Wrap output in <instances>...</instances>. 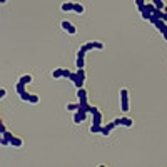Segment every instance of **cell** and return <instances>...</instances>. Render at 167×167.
<instances>
[{
	"label": "cell",
	"mask_w": 167,
	"mask_h": 167,
	"mask_svg": "<svg viewBox=\"0 0 167 167\" xmlns=\"http://www.w3.org/2000/svg\"><path fill=\"white\" fill-rule=\"evenodd\" d=\"M32 82V75H22L20 77V80L17 82V94L20 95V99L22 100H25V102H29V97H30V94L29 92H25V85L27 84H30Z\"/></svg>",
	"instance_id": "6da1fadb"
},
{
	"label": "cell",
	"mask_w": 167,
	"mask_h": 167,
	"mask_svg": "<svg viewBox=\"0 0 167 167\" xmlns=\"http://www.w3.org/2000/svg\"><path fill=\"white\" fill-rule=\"evenodd\" d=\"M120 109L124 112L129 110V92L127 89H120Z\"/></svg>",
	"instance_id": "7a4b0ae2"
},
{
	"label": "cell",
	"mask_w": 167,
	"mask_h": 167,
	"mask_svg": "<svg viewBox=\"0 0 167 167\" xmlns=\"http://www.w3.org/2000/svg\"><path fill=\"white\" fill-rule=\"evenodd\" d=\"M75 74H77V79H75L74 84H75V87L77 89H82L84 87V80H85V72H84V69H79Z\"/></svg>",
	"instance_id": "3957f363"
},
{
	"label": "cell",
	"mask_w": 167,
	"mask_h": 167,
	"mask_svg": "<svg viewBox=\"0 0 167 167\" xmlns=\"http://www.w3.org/2000/svg\"><path fill=\"white\" fill-rule=\"evenodd\" d=\"M62 29H64V30H67L70 35H74V34L77 32V29H75V27H74V25H72L70 22H67V20H64V22H62Z\"/></svg>",
	"instance_id": "277c9868"
},
{
	"label": "cell",
	"mask_w": 167,
	"mask_h": 167,
	"mask_svg": "<svg viewBox=\"0 0 167 167\" xmlns=\"http://www.w3.org/2000/svg\"><path fill=\"white\" fill-rule=\"evenodd\" d=\"M114 127H117V125H115V122H110V124H107V125H104V127H102V132H100V134H102V135H109V134L112 132V129H114Z\"/></svg>",
	"instance_id": "5b68a950"
},
{
	"label": "cell",
	"mask_w": 167,
	"mask_h": 167,
	"mask_svg": "<svg viewBox=\"0 0 167 167\" xmlns=\"http://www.w3.org/2000/svg\"><path fill=\"white\" fill-rule=\"evenodd\" d=\"M22 144H23V142H22V139L15 137V135H13L12 140H10V146H13V147H22Z\"/></svg>",
	"instance_id": "8992f818"
},
{
	"label": "cell",
	"mask_w": 167,
	"mask_h": 167,
	"mask_svg": "<svg viewBox=\"0 0 167 167\" xmlns=\"http://www.w3.org/2000/svg\"><path fill=\"white\" fill-rule=\"evenodd\" d=\"M64 72H65V69H57L52 72V77L54 79H60V77H64Z\"/></svg>",
	"instance_id": "52a82bcc"
},
{
	"label": "cell",
	"mask_w": 167,
	"mask_h": 167,
	"mask_svg": "<svg viewBox=\"0 0 167 167\" xmlns=\"http://www.w3.org/2000/svg\"><path fill=\"white\" fill-rule=\"evenodd\" d=\"M122 125H125V127H132L134 125V120L129 117H122Z\"/></svg>",
	"instance_id": "ba28073f"
},
{
	"label": "cell",
	"mask_w": 167,
	"mask_h": 167,
	"mask_svg": "<svg viewBox=\"0 0 167 167\" xmlns=\"http://www.w3.org/2000/svg\"><path fill=\"white\" fill-rule=\"evenodd\" d=\"M74 10V3H62V12H70Z\"/></svg>",
	"instance_id": "9c48e42d"
},
{
	"label": "cell",
	"mask_w": 167,
	"mask_h": 167,
	"mask_svg": "<svg viewBox=\"0 0 167 167\" xmlns=\"http://www.w3.org/2000/svg\"><path fill=\"white\" fill-rule=\"evenodd\" d=\"M74 12H77V13H84V5H82V3H74Z\"/></svg>",
	"instance_id": "30bf717a"
},
{
	"label": "cell",
	"mask_w": 167,
	"mask_h": 167,
	"mask_svg": "<svg viewBox=\"0 0 167 167\" xmlns=\"http://www.w3.org/2000/svg\"><path fill=\"white\" fill-rule=\"evenodd\" d=\"M135 3H137V7L140 12H144V7H146V0H135Z\"/></svg>",
	"instance_id": "8fae6325"
},
{
	"label": "cell",
	"mask_w": 167,
	"mask_h": 167,
	"mask_svg": "<svg viewBox=\"0 0 167 167\" xmlns=\"http://www.w3.org/2000/svg\"><path fill=\"white\" fill-rule=\"evenodd\" d=\"M80 104H67V110H79Z\"/></svg>",
	"instance_id": "7c38bea8"
},
{
	"label": "cell",
	"mask_w": 167,
	"mask_h": 167,
	"mask_svg": "<svg viewBox=\"0 0 167 167\" xmlns=\"http://www.w3.org/2000/svg\"><path fill=\"white\" fill-rule=\"evenodd\" d=\"M39 95H30L29 97V104H39Z\"/></svg>",
	"instance_id": "4fadbf2b"
},
{
	"label": "cell",
	"mask_w": 167,
	"mask_h": 167,
	"mask_svg": "<svg viewBox=\"0 0 167 167\" xmlns=\"http://www.w3.org/2000/svg\"><path fill=\"white\" fill-rule=\"evenodd\" d=\"M154 3H156V7H157L159 10L164 9V3H162V0H154Z\"/></svg>",
	"instance_id": "5bb4252c"
},
{
	"label": "cell",
	"mask_w": 167,
	"mask_h": 167,
	"mask_svg": "<svg viewBox=\"0 0 167 167\" xmlns=\"http://www.w3.org/2000/svg\"><path fill=\"white\" fill-rule=\"evenodd\" d=\"M94 45H95L97 50H104V44H102V42H94Z\"/></svg>",
	"instance_id": "9a60e30c"
},
{
	"label": "cell",
	"mask_w": 167,
	"mask_h": 167,
	"mask_svg": "<svg viewBox=\"0 0 167 167\" xmlns=\"http://www.w3.org/2000/svg\"><path fill=\"white\" fill-rule=\"evenodd\" d=\"M5 95H7V92H5V89H0V97L5 99Z\"/></svg>",
	"instance_id": "2e32d148"
},
{
	"label": "cell",
	"mask_w": 167,
	"mask_h": 167,
	"mask_svg": "<svg viewBox=\"0 0 167 167\" xmlns=\"http://www.w3.org/2000/svg\"><path fill=\"white\" fill-rule=\"evenodd\" d=\"M114 122H115V125H122V117L115 119V120H114Z\"/></svg>",
	"instance_id": "e0dca14e"
},
{
	"label": "cell",
	"mask_w": 167,
	"mask_h": 167,
	"mask_svg": "<svg viewBox=\"0 0 167 167\" xmlns=\"http://www.w3.org/2000/svg\"><path fill=\"white\" fill-rule=\"evenodd\" d=\"M5 130H7V129H5V124L2 122V124H0V132H5Z\"/></svg>",
	"instance_id": "ac0fdd59"
},
{
	"label": "cell",
	"mask_w": 167,
	"mask_h": 167,
	"mask_svg": "<svg viewBox=\"0 0 167 167\" xmlns=\"http://www.w3.org/2000/svg\"><path fill=\"white\" fill-rule=\"evenodd\" d=\"M0 2H2V3H5V2H7V0H0Z\"/></svg>",
	"instance_id": "d6986e66"
},
{
	"label": "cell",
	"mask_w": 167,
	"mask_h": 167,
	"mask_svg": "<svg viewBox=\"0 0 167 167\" xmlns=\"http://www.w3.org/2000/svg\"><path fill=\"white\" fill-rule=\"evenodd\" d=\"M164 10H166V13H167V7H164Z\"/></svg>",
	"instance_id": "ffe728a7"
}]
</instances>
